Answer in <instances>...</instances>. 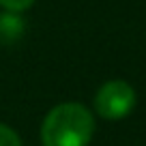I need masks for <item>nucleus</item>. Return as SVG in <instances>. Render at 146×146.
<instances>
[{
	"label": "nucleus",
	"mask_w": 146,
	"mask_h": 146,
	"mask_svg": "<svg viewBox=\"0 0 146 146\" xmlns=\"http://www.w3.org/2000/svg\"><path fill=\"white\" fill-rule=\"evenodd\" d=\"M95 120L86 105L67 101L47 112L41 125L43 146H88Z\"/></svg>",
	"instance_id": "f257e3e1"
},
{
	"label": "nucleus",
	"mask_w": 146,
	"mask_h": 146,
	"mask_svg": "<svg viewBox=\"0 0 146 146\" xmlns=\"http://www.w3.org/2000/svg\"><path fill=\"white\" fill-rule=\"evenodd\" d=\"M133 105H135V90L131 88V84L123 82V80L105 82L95 97L97 114L108 120L125 118L133 110Z\"/></svg>",
	"instance_id": "f03ea898"
},
{
	"label": "nucleus",
	"mask_w": 146,
	"mask_h": 146,
	"mask_svg": "<svg viewBox=\"0 0 146 146\" xmlns=\"http://www.w3.org/2000/svg\"><path fill=\"white\" fill-rule=\"evenodd\" d=\"M24 35V22L15 13L7 11L5 15H0V39L2 41H15Z\"/></svg>",
	"instance_id": "7ed1b4c3"
},
{
	"label": "nucleus",
	"mask_w": 146,
	"mask_h": 146,
	"mask_svg": "<svg viewBox=\"0 0 146 146\" xmlns=\"http://www.w3.org/2000/svg\"><path fill=\"white\" fill-rule=\"evenodd\" d=\"M0 146H22L19 135L11 127H7L2 123H0Z\"/></svg>",
	"instance_id": "20e7f679"
},
{
	"label": "nucleus",
	"mask_w": 146,
	"mask_h": 146,
	"mask_svg": "<svg viewBox=\"0 0 146 146\" xmlns=\"http://www.w3.org/2000/svg\"><path fill=\"white\" fill-rule=\"evenodd\" d=\"M35 5V0H0V7L11 13H22V11L30 9Z\"/></svg>",
	"instance_id": "39448f33"
}]
</instances>
